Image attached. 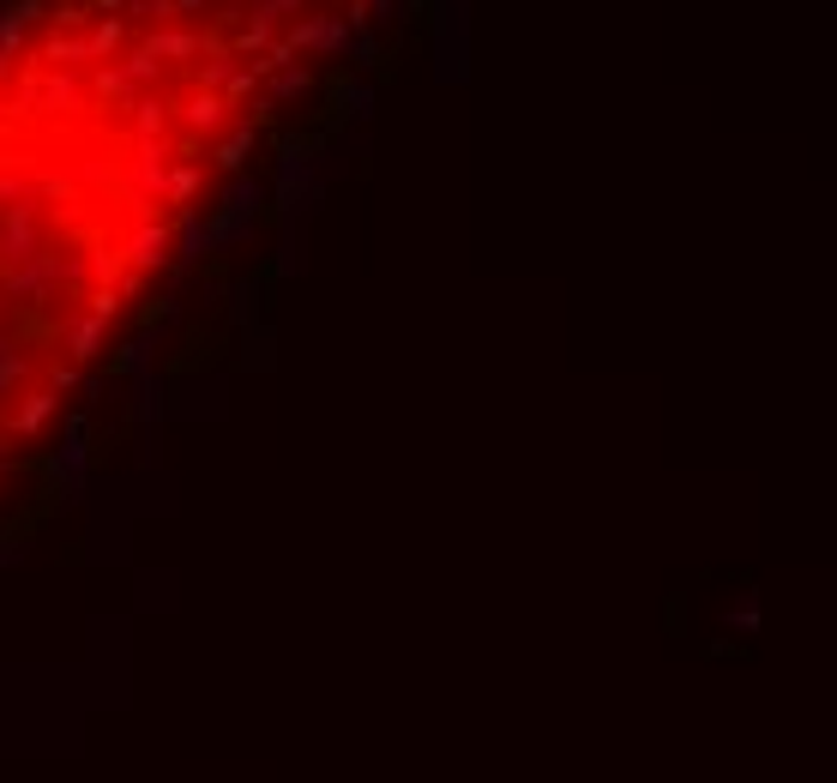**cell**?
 <instances>
[{"mask_svg":"<svg viewBox=\"0 0 837 783\" xmlns=\"http://www.w3.org/2000/svg\"><path fill=\"white\" fill-rule=\"evenodd\" d=\"M729 626H741V633H753V626H759V597H753V591H741V609H729Z\"/></svg>","mask_w":837,"mask_h":783,"instance_id":"cell-1","label":"cell"}]
</instances>
